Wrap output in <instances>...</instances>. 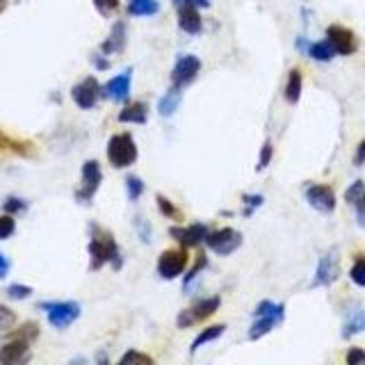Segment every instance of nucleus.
I'll use <instances>...</instances> for the list:
<instances>
[{
    "label": "nucleus",
    "mask_w": 365,
    "mask_h": 365,
    "mask_svg": "<svg viewBox=\"0 0 365 365\" xmlns=\"http://www.w3.org/2000/svg\"><path fill=\"white\" fill-rule=\"evenodd\" d=\"M39 338V324L25 322L21 329H16L0 343V363L16 365L30 359V343Z\"/></svg>",
    "instance_id": "1"
},
{
    "label": "nucleus",
    "mask_w": 365,
    "mask_h": 365,
    "mask_svg": "<svg viewBox=\"0 0 365 365\" xmlns=\"http://www.w3.org/2000/svg\"><path fill=\"white\" fill-rule=\"evenodd\" d=\"M90 233H92V240H90V258L92 263L90 267L96 272V269H101L103 265H112L115 269H121V265H124V258H121V251H119V245L115 242V238H112V233L103 231L99 224H92L90 226Z\"/></svg>",
    "instance_id": "2"
},
{
    "label": "nucleus",
    "mask_w": 365,
    "mask_h": 365,
    "mask_svg": "<svg viewBox=\"0 0 365 365\" xmlns=\"http://www.w3.org/2000/svg\"><path fill=\"white\" fill-rule=\"evenodd\" d=\"M285 317V306L283 303H274V301H260L256 310H254V324L249 329V341H258V338L267 336L276 324H281Z\"/></svg>",
    "instance_id": "3"
},
{
    "label": "nucleus",
    "mask_w": 365,
    "mask_h": 365,
    "mask_svg": "<svg viewBox=\"0 0 365 365\" xmlns=\"http://www.w3.org/2000/svg\"><path fill=\"white\" fill-rule=\"evenodd\" d=\"M108 160L115 169H126L137 160V144L130 133H117L108 142Z\"/></svg>",
    "instance_id": "4"
},
{
    "label": "nucleus",
    "mask_w": 365,
    "mask_h": 365,
    "mask_svg": "<svg viewBox=\"0 0 365 365\" xmlns=\"http://www.w3.org/2000/svg\"><path fill=\"white\" fill-rule=\"evenodd\" d=\"M39 308L46 313L48 322L55 329L71 327L80 317V303L78 301H41Z\"/></svg>",
    "instance_id": "5"
},
{
    "label": "nucleus",
    "mask_w": 365,
    "mask_h": 365,
    "mask_svg": "<svg viewBox=\"0 0 365 365\" xmlns=\"http://www.w3.org/2000/svg\"><path fill=\"white\" fill-rule=\"evenodd\" d=\"M222 299L220 297H208V299H199L194 301L192 306L180 310V315L176 320L178 329H187V327H194L199 322H203V320H208L210 315H215L217 308H220Z\"/></svg>",
    "instance_id": "6"
},
{
    "label": "nucleus",
    "mask_w": 365,
    "mask_h": 365,
    "mask_svg": "<svg viewBox=\"0 0 365 365\" xmlns=\"http://www.w3.org/2000/svg\"><path fill=\"white\" fill-rule=\"evenodd\" d=\"M103 182V173H101V164L96 160H87L83 164V182L78 187L76 199L80 203H90L94 196H96L99 187Z\"/></svg>",
    "instance_id": "7"
},
{
    "label": "nucleus",
    "mask_w": 365,
    "mask_h": 365,
    "mask_svg": "<svg viewBox=\"0 0 365 365\" xmlns=\"http://www.w3.org/2000/svg\"><path fill=\"white\" fill-rule=\"evenodd\" d=\"M185 267H187L185 247L182 249H167V251H162L160 258H158V274L167 281L180 276L182 272H185Z\"/></svg>",
    "instance_id": "8"
},
{
    "label": "nucleus",
    "mask_w": 365,
    "mask_h": 365,
    "mask_svg": "<svg viewBox=\"0 0 365 365\" xmlns=\"http://www.w3.org/2000/svg\"><path fill=\"white\" fill-rule=\"evenodd\" d=\"M206 245L210 247L215 254L220 256H231L233 251L240 249L242 245V233L236 229H220V231H210L206 238Z\"/></svg>",
    "instance_id": "9"
},
{
    "label": "nucleus",
    "mask_w": 365,
    "mask_h": 365,
    "mask_svg": "<svg viewBox=\"0 0 365 365\" xmlns=\"http://www.w3.org/2000/svg\"><path fill=\"white\" fill-rule=\"evenodd\" d=\"M101 96H103V87L99 85V80L94 76L85 78V80H80L71 90V99H73V103L80 110L96 108V103H99Z\"/></svg>",
    "instance_id": "10"
},
{
    "label": "nucleus",
    "mask_w": 365,
    "mask_h": 365,
    "mask_svg": "<svg viewBox=\"0 0 365 365\" xmlns=\"http://www.w3.org/2000/svg\"><path fill=\"white\" fill-rule=\"evenodd\" d=\"M201 71V59L196 55H180L171 69V87H187Z\"/></svg>",
    "instance_id": "11"
},
{
    "label": "nucleus",
    "mask_w": 365,
    "mask_h": 365,
    "mask_svg": "<svg viewBox=\"0 0 365 365\" xmlns=\"http://www.w3.org/2000/svg\"><path fill=\"white\" fill-rule=\"evenodd\" d=\"M327 41L334 46L336 55H354L356 48H359L356 34L350 28H345V25H329L327 28Z\"/></svg>",
    "instance_id": "12"
},
{
    "label": "nucleus",
    "mask_w": 365,
    "mask_h": 365,
    "mask_svg": "<svg viewBox=\"0 0 365 365\" xmlns=\"http://www.w3.org/2000/svg\"><path fill=\"white\" fill-rule=\"evenodd\" d=\"M338 274H341V263H338V254L331 249L320 258L317 269H315V279H313V288H324V285H331Z\"/></svg>",
    "instance_id": "13"
},
{
    "label": "nucleus",
    "mask_w": 365,
    "mask_h": 365,
    "mask_svg": "<svg viewBox=\"0 0 365 365\" xmlns=\"http://www.w3.org/2000/svg\"><path fill=\"white\" fill-rule=\"evenodd\" d=\"M208 233H210V229H208L206 224L171 226V229H169V236L176 242H180L182 247H199L201 242H206Z\"/></svg>",
    "instance_id": "14"
},
{
    "label": "nucleus",
    "mask_w": 365,
    "mask_h": 365,
    "mask_svg": "<svg viewBox=\"0 0 365 365\" xmlns=\"http://www.w3.org/2000/svg\"><path fill=\"white\" fill-rule=\"evenodd\" d=\"M306 201L320 213H334L336 210V192L329 185H308L306 187Z\"/></svg>",
    "instance_id": "15"
},
{
    "label": "nucleus",
    "mask_w": 365,
    "mask_h": 365,
    "mask_svg": "<svg viewBox=\"0 0 365 365\" xmlns=\"http://www.w3.org/2000/svg\"><path fill=\"white\" fill-rule=\"evenodd\" d=\"M130 83H133V69H126L124 73L115 76L112 80L103 87V96L115 101V103H124L130 96Z\"/></svg>",
    "instance_id": "16"
},
{
    "label": "nucleus",
    "mask_w": 365,
    "mask_h": 365,
    "mask_svg": "<svg viewBox=\"0 0 365 365\" xmlns=\"http://www.w3.org/2000/svg\"><path fill=\"white\" fill-rule=\"evenodd\" d=\"M178 25L182 32L187 34H199L203 30V19L199 14V7L196 5H178Z\"/></svg>",
    "instance_id": "17"
},
{
    "label": "nucleus",
    "mask_w": 365,
    "mask_h": 365,
    "mask_svg": "<svg viewBox=\"0 0 365 365\" xmlns=\"http://www.w3.org/2000/svg\"><path fill=\"white\" fill-rule=\"evenodd\" d=\"M0 153L19 155V158H30V155H34V144L25 142V140H16V137L0 130Z\"/></svg>",
    "instance_id": "18"
},
{
    "label": "nucleus",
    "mask_w": 365,
    "mask_h": 365,
    "mask_svg": "<svg viewBox=\"0 0 365 365\" xmlns=\"http://www.w3.org/2000/svg\"><path fill=\"white\" fill-rule=\"evenodd\" d=\"M124 48H126V23L117 21L115 25H112L110 37L101 43V53L103 55H117Z\"/></svg>",
    "instance_id": "19"
},
{
    "label": "nucleus",
    "mask_w": 365,
    "mask_h": 365,
    "mask_svg": "<svg viewBox=\"0 0 365 365\" xmlns=\"http://www.w3.org/2000/svg\"><path fill=\"white\" fill-rule=\"evenodd\" d=\"M146 119H149V108H146V103L142 101L130 103V106H126L119 112L121 124H146Z\"/></svg>",
    "instance_id": "20"
},
{
    "label": "nucleus",
    "mask_w": 365,
    "mask_h": 365,
    "mask_svg": "<svg viewBox=\"0 0 365 365\" xmlns=\"http://www.w3.org/2000/svg\"><path fill=\"white\" fill-rule=\"evenodd\" d=\"M180 99H182L180 87H171V90H169V92L164 94V96L158 101V112H160V117H171L173 112L178 110Z\"/></svg>",
    "instance_id": "21"
},
{
    "label": "nucleus",
    "mask_w": 365,
    "mask_h": 365,
    "mask_svg": "<svg viewBox=\"0 0 365 365\" xmlns=\"http://www.w3.org/2000/svg\"><path fill=\"white\" fill-rule=\"evenodd\" d=\"M160 12L158 0H128L130 16H155Z\"/></svg>",
    "instance_id": "22"
},
{
    "label": "nucleus",
    "mask_w": 365,
    "mask_h": 365,
    "mask_svg": "<svg viewBox=\"0 0 365 365\" xmlns=\"http://www.w3.org/2000/svg\"><path fill=\"white\" fill-rule=\"evenodd\" d=\"M224 324H213V327H206L201 334H199L194 341H192V345H189V354H194V352H199L201 350V347L206 345V343H213V341H217V338H220L222 334H224Z\"/></svg>",
    "instance_id": "23"
},
{
    "label": "nucleus",
    "mask_w": 365,
    "mask_h": 365,
    "mask_svg": "<svg viewBox=\"0 0 365 365\" xmlns=\"http://www.w3.org/2000/svg\"><path fill=\"white\" fill-rule=\"evenodd\" d=\"M306 55L313 57L315 62H329V59H334L336 55V50L334 46L329 43L327 39L324 41H315V43H308V50H306Z\"/></svg>",
    "instance_id": "24"
},
{
    "label": "nucleus",
    "mask_w": 365,
    "mask_h": 365,
    "mask_svg": "<svg viewBox=\"0 0 365 365\" xmlns=\"http://www.w3.org/2000/svg\"><path fill=\"white\" fill-rule=\"evenodd\" d=\"M301 96V71L299 69H292L288 76V83H285V101L288 103H297Z\"/></svg>",
    "instance_id": "25"
},
{
    "label": "nucleus",
    "mask_w": 365,
    "mask_h": 365,
    "mask_svg": "<svg viewBox=\"0 0 365 365\" xmlns=\"http://www.w3.org/2000/svg\"><path fill=\"white\" fill-rule=\"evenodd\" d=\"M365 329V315L359 310V313H354L352 320H347L345 327H343V338H352L354 334H359Z\"/></svg>",
    "instance_id": "26"
},
{
    "label": "nucleus",
    "mask_w": 365,
    "mask_h": 365,
    "mask_svg": "<svg viewBox=\"0 0 365 365\" xmlns=\"http://www.w3.org/2000/svg\"><path fill=\"white\" fill-rule=\"evenodd\" d=\"M144 189H146V185H144V180L140 176H128L126 178V192H128L130 201H137V199L144 194Z\"/></svg>",
    "instance_id": "27"
},
{
    "label": "nucleus",
    "mask_w": 365,
    "mask_h": 365,
    "mask_svg": "<svg viewBox=\"0 0 365 365\" xmlns=\"http://www.w3.org/2000/svg\"><path fill=\"white\" fill-rule=\"evenodd\" d=\"M206 267H208V258H206L203 254H199L194 267L189 269V274L185 276V281H182V290H189V285H192V281L199 276V272H201V269H206Z\"/></svg>",
    "instance_id": "28"
},
{
    "label": "nucleus",
    "mask_w": 365,
    "mask_h": 365,
    "mask_svg": "<svg viewBox=\"0 0 365 365\" xmlns=\"http://www.w3.org/2000/svg\"><path fill=\"white\" fill-rule=\"evenodd\" d=\"M16 324V313L5 306V303H0V331H10Z\"/></svg>",
    "instance_id": "29"
},
{
    "label": "nucleus",
    "mask_w": 365,
    "mask_h": 365,
    "mask_svg": "<svg viewBox=\"0 0 365 365\" xmlns=\"http://www.w3.org/2000/svg\"><path fill=\"white\" fill-rule=\"evenodd\" d=\"M350 279H352L356 285H359V288H365V256L356 258V263L352 265Z\"/></svg>",
    "instance_id": "30"
},
{
    "label": "nucleus",
    "mask_w": 365,
    "mask_h": 365,
    "mask_svg": "<svg viewBox=\"0 0 365 365\" xmlns=\"http://www.w3.org/2000/svg\"><path fill=\"white\" fill-rule=\"evenodd\" d=\"M155 201H158V210L164 215V217H169V220H180V213H178V208L173 206L167 196H162V194H158V199H155Z\"/></svg>",
    "instance_id": "31"
},
{
    "label": "nucleus",
    "mask_w": 365,
    "mask_h": 365,
    "mask_svg": "<svg viewBox=\"0 0 365 365\" xmlns=\"http://www.w3.org/2000/svg\"><path fill=\"white\" fill-rule=\"evenodd\" d=\"M14 231H16V220H14V215H0V240H7V238H12L14 236Z\"/></svg>",
    "instance_id": "32"
},
{
    "label": "nucleus",
    "mask_w": 365,
    "mask_h": 365,
    "mask_svg": "<svg viewBox=\"0 0 365 365\" xmlns=\"http://www.w3.org/2000/svg\"><path fill=\"white\" fill-rule=\"evenodd\" d=\"M5 292H7V297H10V299L21 301V299H28L30 297L32 288H30V285H23V283H12Z\"/></svg>",
    "instance_id": "33"
},
{
    "label": "nucleus",
    "mask_w": 365,
    "mask_h": 365,
    "mask_svg": "<svg viewBox=\"0 0 365 365\" xmlns=\"http://www.w3.org/2000/svg\"><path fill=\"white\" fill-rule=\"evenodd\" d=\"M5 213H10V215H16V213H23V210H28V201H23V199L19 196H7L5 199Z\"/></svg>",
    "instance_id": "34"
},
{
    "label": "nucleus",
    "mask_w": 365,
    "mask_h": 365,
    "mask_svg": "<svg viewBox=\"0 0 365 365\" xmlns=\"http://www.w3.org/2000/svg\"><path fill=\"white\" fill-rule=\"evenodd\" d=\"M363 192H365V182L363 180L352 182V187H347V192H345V201L350 203V206H354L363 196Z\"/></svg>",
    "instance_id": "35"
},
{
    "label": "nucleus",
    "mask_w": 365,
    "mask_h": 365,
    "mask_svg": "<svg viewBox=\"0 0 365 365\" xmlns=\"http://www.w3.org/2000/svg\"><path fill=\"white\" fill-rule=\"evenodd\" d=\"M101 16H112L119 10V0H92Z\"/></svg>",
    "instance_id": "36"
},
{
    "label": "nucleus",
    "mask_w": 365,
    "mask_h": 365,
    "mask_svg": "<svg viewBox=\"0 0 365 365\" xmlns=\"http://www.w3.org/2000/svg\"><path fill=\"white\" fill-rule=\"evenodd\" d=\"M272 153H274V146H272V142L267 140V142L263 144V149H260V158H258V164H256L258 171L267 169V164L272 162Z\"/></svg>",
    "instance_id": "37"
},
{
    "label": "nucleus",
    "mask_w": 365,
    "mask_h": 365,
    "mask_svg": "<svg viewBox=\"0 0 365 365\" xmlns=\"http://www.w3.org/2000/svg\"><path fill=\"white\" fill-rule=\"evenodd\" d=\"M242 201H245V215L249 217V215H254V210L256 208H260L263 206V194H245L242 196Z\"/></svg>",
    "instance_id": "38"
},
{
    "label": "nucleus",
    "mask_w": 365,
    "mask_h": 365,
    "mask_svg": "<svg viewBox=\"0 0 365 365\" xmlns=\"http://www.w3.org/2000/svg\"><path fill=\"white\" fill-rule=\"evenodd\" d=\"M121 363H146V365H151L153 359H151L149 354H142V352L130 350V352H126L124 356H121Z\"/></svg>",
    "instance_id": "39"
},
{
    "label": "nucleus",
    "mask_w": 365,
    "mask_h": 365,
    "mask_svg": "<svg viewBox=\"0 0 365 365\" xmlns=\"http://www.w3.org/2000/svg\"><path fill=\"white\" fill-rule=\"evenodd\" d=\"M135 229H137V233H140L142 242L149 245V242H151V224L146 222L144 217H135Z\"/></svg>",
    "instance_id": "40"
},
{
    "label": "nucleus",
    "mask_w": 365,
    "mask_h": 365,
    "mask_svg": "<svg viewBox=\"0 0 365 365\" xmlns=\"http://www.w3.org/2000/svg\"><path fill=\"white\" fill-rule=\"evenodd\" d=\"M345 361H347V365H365V352L361 347H352V350L347 352Z\"/></svg>",
    "instance_id": "41"
},
{
    "label": "nucleus",
    "mask_w": 365,
    "mask_h": 365,
    "mask_svg": "<svg viewBox=\"0 0 365 365\" xmlns=\"http://www.w3.org/2000/svg\"><path fill=\"white\" fill-rule=\"evenodd\" d=\"M173 7L178 5H196L199 10H206V7H210V0H171Z\"/></svg>",
    "instance_id": "42"
},
{
    "label": "nucleus",
    "mask_w": 365,
    "mask_h": 365,
    "mask_svg": "<svg viewBox=\"0 0 365 365\" xmlns=\"http://www.w3.org/2000/svg\"><path fill=\"white\" fill-rule=\"evenodd\" d=\"M354 208H356V220H359L361 226H365V192H363V196L359 199V201L354 203Z\"/></svg>",
    "instance_id": "43"
},
{
    "label": "nucleus",
    "mask_w": 365,
    "mask_h": 365,
    "mask_svg": "<svg viewBox=\"0 0 365 365\" xmlns=\"http://www.w3.org/2000/svg\"><path fill=\"white\" fill-rule=\"evenodd\" d=\"M365 162V140L356 146V155H354V164L356 167H361V164Z\"/></svg>",
    "instance_id": "44"
},
{
    "label": "nucleus",
    "mask_w": 365,
    "mask_h": 365,
    "mask_svg": "<svg viewBox=\"0 0 365 365\" xmlns=\"http://www.w3.org/2000/svg\"><path fill=\"white\" fill-rule=\"evenodd\" d=\"M7 272H10V260H7L3 254H0V279H5Z\"/></svg>",
    "instance_id": "45"
},
{
    "label": "nucleus",
    "mask_w": 365,
    "mask_h": 365,
    "mask_svg": "<svg viewBox=\"0 0 365 365\" xmlns=\"http://www.w3.org/2000/svg\"><path fill=\"white\" fill-rule=\"evenodd\" d=\"M94 64H96V69H108L110 66L108 59H103L101 55H94Z\"/></svg>",
    "instance_id": "46"
},
{
    "label": "nucleus",
    "mask_w": 365,
    "mask_h": 365,
    "mask_svg": "<svg viewBox=\"0 0 365 365\" xmlns=\"http://www.w3.org/2000/svg\"><path fill=\"white\" fill-rule=\"evenodd\" d=\"M5 7H7V0H0V12H3Z\"/></svg>",
    "instance_id": "47"
}]
</instances>
